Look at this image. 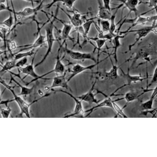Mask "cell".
<instances>
[{
	"mask_svg": "<svg viewBox=\"0 0 157 157\" xmlns=\"http://www.w3.org/2000/svg\"><path fill=\"white\" fill-rule=\"evenodd\" d=\"M99 22L102 26V29H101L102 31L109 33L110 31V25L109 20H99Z\"/></svg>",
	"mask_w": 157,
	"mask_h": 157,
	"instance_id": "obj_34",
	"label": "cell"
},
{
	"mask_svg": "<svg viewBox=\"0 0 157 157\" xmlns=\"http://www.w3.org/2000/svg\"><path fill=\"white\" fill-rule=\"evenodd\" d=\"M10 77H11V81H13L18 86H19L20 88H21V91L20 93V94H18L19 96H27V95H29L30 94L32 93V92L33 91V90H34V86H33L31 88H28V87H26V86H23L21 85L19 82H18L17 80H15L14 79V78L10 75ZM10 81V82H11Z\"/></svg>",
	"mask_w": 157,
	"mask_h": 157,
	"instance_id": "obj_25",
	"label": "cell"
},
{
	"mask_svg": "<svg viewBox=\"0 0 157 157\" xmlns=\"http://www.w3.org/2000/svg\"><path fill=\"white\" fill-rule=\"evenodd\" d=\"M0 83H1L2 85H4L5 86L6 88H7L12 94L13 96V99H14V101H15L17 102V104H18L20 109V116H22L23 114L25 115L28 118H30V113H29V108H30V106L33 104V103H35L40 100H41L42 98H45V97H47L48 96L50 95V93H47L44 96H42V97H40V98L37 99H36L34 101H33V102H31V103L28 104L27 103L26 101H25V100H23L21 97L19 95H17L15 94L14 90H13V87L12 86H10L9 85H8L7 84H6V83L4 81V80H0Z\"/></svg>",
	"mask_w": 157,
	"mask_h": 157,
	"instance_id": "obj_1",
	"label": "cell"
},
{
	"mask_svg": "<svg viewBox=\"0 0 157 157\" xmlns=\"http://www.w3.org/2000/svg\"><path fill=\"white\" fill-rule=\"evenodd\" d=\"M89 39L90 40H94L96 42V45H97L96 49L98 50V57H97V59L96 60L98 61H99V53H100V51L101 50V48L105 44V43L107 41V40L104 39H100V38H98V37H89Z\"/></svg>",
	"mask_w": 157,
	"mask_h": 157,
	"instance_id": "obj_28",
	"label": "cell"
},
{
	"mask_svg": "<svg viewBox=\"0 0 157 157\" xmlns=\"http://www.w3.org/2000/svg\"><path fill=\"white\" fill-rule=\"evenodd\" d=\"M10 2H11V4L12 5V7H13V3H12V0H10ZM23 1H28V2H29L32 4V5L34 4V2H40V0H23Z\"/></svg>",
	"mask_w": 157,
	"mask_h": 157,
	"instance_id": "obj_42",
	"label": "cell"
},
{
	"mask_svg": "<svg viewBox=\"0 0 157 157\" xmlns=\"http://www.w3.org/2000/svg\"><path fill=\"white\" fill-rule=\"evenodd\" d=\"M109 58H110V60L111 61V63H112V69L109 71H105L104 74V77L105 78H107V79H111V80H113V79H116L118 78V69L119 68V66H117V64H113V62H112V59L110 57V55H109Z\"/></svg>",
	"mask_w": 157,
	"mask_h": 157,
	"instance_id": "obj_20",
	"label": "cell"
},
{
	"mask_svg": "<svg viewBox=\"0 0 157 157\" xmlns=\"http://www.w3.org/2000/svg\"><path fill=\"white\" fill-rule=\"evenodd\" d=\"M119 1L121 2V4H120L118 6L116 7L111 9V10H113V9L118 10L120 8H121L123 6H124V7H126L129 10V12L125 17H127L132 12H134L136 17L138 16L137 6L139 5V4H140L142 2L143 3V2L139 1V0H119Z\"/></svg>",
	"mask_w": 157,
	"mask_h": 157,
	"instance_id": "obj_10",
	"label": "cell"
},
{
	"mask_svg": "<svg viewBox=\"0 0 157 157\" xmlns=\"http://www.w3.org/2000/svg\"><path fill=\"white\" fill-rule=\"evenodd\" d=\"M15 63L16 61L13 59L9 60L6 61V63L4 65H2V66L1 67L2 69L0 70V73L2 74L7 71H10L12 69L16 67Z\"/></svg>",
	"mask_w": 157,
	"mask_h": 157,
	"instance_id": "obj_29",
	"label": "cell"
},
{
	"mask_svg": "<svg viewBox=\"0 0 157 157\" xmlns=\"http://www.w3.org/2000/svg\"><path fill=\"white\" fill-rule=\"evenodd\" d=\"M151 46H152L151 44H150L148 46H144L136 53L135 56L133 58V61L132 63V66L135 64V63L139 59H143L145 60V63L147 62L151 63V59L150 58V55L153 53H156V52L153 51V50H155V49H153V48H151Z\"/></svg>",
	"mask_w": 157,
	"mask_h": 157,
	"instance_id": "obj_5",
	"label": "cell"
},
{
	"mask_svg": "<svg viewBox=\"0 0 157 157\" xmlns=\"http://www.w3.org/2000/svg\"><path fill=\"white\" fill-rule=\"evenodd\" d=\"M77 0H52V2L48 4L47 5V8L49 9L55 3L57 2H61L64 4L65 6H66L69 9H72L73 7V5L74 2Z\"/></svg>",
	"mask_w": 157,
	"mask_h": 157,
	"instance_id": "obj_27",
	"label": "cell"
},
{
	"mask_svg": "<svg viewBox=\"0 0 157 157\" xmlns=\"http://www.w3.org/2000/svg\"><path fill=\"white\" fill-rule=\"evenodd\" d=\"M153 89H148V88H145L144 89L143 91L142 92H139V91H131L129 92L126 93L124 94H112L111 93L110 95V96H123V98H119L117 99L116 100H114L115 102L116 101H121L123 99H125L126 101V104H128L132 101H134L135 100L138 99V98L139 97H140L142 95H143L144 93L150 91H153Z\"/></svg>",
	"mask_w": 157,
	"mask_h": 157,
	"instance_id": "obj_6",
	"label": "cell"
},
{
	"mask_svg": "<svg viewBox=\"0 0 157 157\" xmlns=\"http://www.w3.org/2000/svg\"><path fill=\"white\" fill-rule=\"evenodd\" d=\"M56 92H62L63 93H65L66 94H67L68 96H69L71 98H72L73 99V100L75 102V108L74 110V112L70 114H68L66 116H64V117H73V116H76V115H83L84 113V110L83 109V105H82V101L79 99L78 98H77V97H75L74 96H73L71 93L64 91V90H59L58 91H56Z\"/></svg>",
	"mask_w": 157,
	"mask_h": 157,
	"instance_id": "obj_11",
	"label": "cell"
},
{
	"mask_svg": "<svg viewBox=\"0 0 157 157\" xmlns=\"http://www.w3.org/2000/svg\"><path fill=\"white\" fill-rule=\"evenodd\" d=\"M65 75H66V72H64V73L63 74H60L59 75H57L53 77L52 78L53 82L52 83V85L50 88L53 89V88L61 87L63 88H65L66 90H69L70 91H72L67 84V82L65 77Z\"/></svg>",
	"mask_w": 157,
	"mask_h": 157,
	"instance_id": "obj_13",
	"label": "cell"
},
{
	"mask_svg": "<svg viewBox=\"0 0 157 157\" xmlns=\"http://www.w3.org/2000/svg\"><path fill=\"white\" fill-rule=\"evenodd\" d=\"M9 17L6 19L4 21H2V22H0V25H4V26H7V28H10L13 24V16H12V13L11 12V10L10 9L9 10Z\"/></svg>",
	"mask_w": 157,
	"mask_h": 157,
	"instance_id": "obj_32",
	"label": "cell"
},
{
	"mask_svg": "<svg viewBox=\"0 0 157 157\" xmlns=\"http://www.w3.org/2000/svg\"><path fill=\"white\" fill-rule=\"evenodd\" d=\"M128 72L126 73H125L123 70L122 69H120L121 72V76L123 77V78H124V79L126 80V83H124L123 85L120 86L119 88H118L116 90H115L113 93H112V94L113 93H115L118 90H119L120 89L124 87V86H129L132 83H136V82H142L143 80H144L145 79L147 78H148V71L147 70V76L146 77H143L141 75H132L129 74V67L128 66Z\"/></svg>",
	"mask_w": 157,
	"mask_h": 157,
	"instance_id": "obj_4",
	"label": "cell"
},
{
	"mask_svg": "<svg viewBox=\"0 0 157 157\" xmlns=\"http://www.w3.org/2000/svg\"><path fill=\"white\" fill-rule=\"evenodd\" d=\"M118 10H117L115 11V12L112 15V16H111V18H110V31H109V33H112V34H113L114 32L115 31V29H116V23H115V17H116V13H117V12Z\"/></svg>",
	"mask_w": 157,
	"mask_h": 157,
	"instance_id": "obj_33",
	"label": "cell"
},
{
	"mask_svg": "<svg viewBox=\"0 0 157 157\" xmlns=\"http://www.w3.org/2000/svg\"><path fill=\"white\" fill-rule=\"evenodd\" d=\"M56 15H55L53 19L45 27V33H46L45 34V38H46V42H47V52H46L45 55L44 56L43 58L34 66V67H37V66H40V64H42L45 61L47 56L52 52L53 43L56 40V39H55V37H54V34H53V29L55 28L53 24H54V21H55V19L56 18Z\"/></svg>",
	"mask_w": 157,
	"mask_h": 157,
	"instance_id": "obj_3",
	"label": "cell"
},
{
	"mask_svg": "<svg viewBox=\"0 0 157 157\" xmlns=\"http://www.w3.org/2000/svg\"><path fill=\"white\" fill-rule=\"evenodd\" d=\"M63 24V28L61 31V39L63 40L62 44H61V46L64 44L66 39L69 37V33L72 29V25H71V23H64L63 21H61Z\"/></svg>",
	"mask_w": 157,
	"mask_h": 157,
	"instance_id": "obj_24",
	"label": "cell"
},
{
	"mask_svg": "<svg viewBox=\"0 0 157 157\" xmlns=\"http://www.w3.org/2000/svg\"><path fill=\"white\" fill-rule=\"evenodd\" d=\"M0 97H1V91H0Z\"/></svg>",
	"mask_w": 157,
	"mask_h": 157,
	"instance_id": "obj_48",
	"label": "cell"
},
{
	"mask_svg": "<svg viewBox=\"0 0 157 157\" xmlns=\"http://www.w3.org/2000/svg\"><path fill=\"white\" fill-rule=\"evenodd\" d=\"M107 58H108V56L106 57V58H105L104 59H102L101 61H97L96 63H94V64H91V65H89V66H83L80 65V64H75L73 65V67H72V70H71V71H69L71 72V74L70 75V76H69V77L67 78V83H68L74 77H75V75H77L80 74L81 72H84V71H86V70H91V69H93L95 66H98L99 63H101V62H102V61H104V60H105Z\"/></svg>",
	"mask_w": 157,
	"mask_h": 157,
	"instance_id": "obj_9",
	"label": "cell"
},
{
	"mask_svg": "<svg viewBox=\"0 0 157 157\" xmlns=\"http://www.w3.org/2000/svg\"><path fill=\"white\" fill-rule=\"evenodd\" d=\"M0 80H1V81H2V80H3L1 78V77H0Z\"/></svg>",
	"mask_w": 157,
	"mask_h": 157,
	"instance_id": "obj_47",
	"label": "cell"
},
{
	"mask_svg": "<svg viewBox=\"0 0 157 157\" xmlns=\"http://www.w3.org/2000/svg\"><path fill=\"white\" fill-rule=\"evenodd\" d=\"M127 104H125L124 105V106L123 107V108H121L118 104H117L116 103H115V102L113 100V101H112V109H113L114 110H115V111L116 112V113H117V116H120V117H123V118H128V116L124 113V112H123V109L124 108H125L126 106H127ZM116 116V117H117Z\"/></svg>",
	"mask_w": 157,
	"mask_h": 157,
	"instance_id": "obj_30",
	"label": "cell"
},
{
	"mask_svg": "<svg viewBox=\"0 0 157 157\" xmlns=\"http://www.w3.org/2000/svg\"><path fill=\"white\" fill-rule=\"evenodd\" d=\"M65 51L66 53L69 56V57L74 60L84 61L85 59H90L93 61L94 63L97 62V60L92 55L91 53H84V52L73 51L71 49L67 48L66 44L65 45Z\"/></svg>",
	"mask_w": 157,
	"mask_h": 157,
	"instance_id": "obj_7",
	"label": "cell"
},
{
	"mask_svg": "<svg viewBox=\"0 0 157 157\" xmlns=\"http://www.w3.org/2000/svg\"><path fill=\"white\" fill-rule=\"evenodd\" d=\"M27 61H28L27 57H24L23 58H21L20 59H18V61L15 63L16 67L19 68V67L25 66V65H26V64L27 63Z\"/></svg>",
	"mask_w": 157,
	"mask_h": 157,
	"instance_id": "obj_36",
	"label": "cell"
},
{
	"mask_svg": "<svg viewBox=\"0 0 157 157\" xmlns=\"http://www.w3.org/2000/svg\"><path fill=\"white\" fill-rule=\"evenodd\" d=\"M10 48L12 50H15L16 48H17V46L16 45V43L15 42H12L11 44H10Z\"/></svg>",
	"mask_w": 157,
	"mask_h": 157,
	"instance_id": "obj_43",
	"label": "cell"
},
{
	"mask_svg": "<svg viewBox=\"0 0 157 157\" xmlns=\"http://www.w3.org/2000/svg\"><path fill=\"white\" fill-rule=\"evenodd\" d=\"M97 80H98V78H96L92 86L91 87V88L88 90V91L87 93H86L85 94H82L80 96H77V98H78L79 99H80L82 101H85V102H87L88 103H90V104H98L100 101L99 100H97L95 98V95L96 94H93V91L94 90V86L97 82Z\"/></svg>",
	"mask_w": 157,
	"mask_h": 157,
	"instance_id": "obj_15",
	"label": "cell"
},
{
	"mask_svg": "<svg viewBox=\"0 0 157 157\" xmlns=\"http://www.w3.org/2000/svg\"><path fill=\"white\" fill-rule=\"evenodd\" d=\"M156 20H155L152 23L153 25L151 26H145L144 28L139 29H134V30H128V31H118L117 33V34H127L128 33H134L136 32L137 35V37L136 38L135 41L133 44H130L128 46V50L130 51L131 50V48L142 38L146 37L150 33L153 32L155 34H156Z\"/></svg>",
	"mask_w": 157,
	"mask_h": 157,
	"instance_id": "obj_2",
	"label": "cell"
},
{
	"mask_svg": "<svg viewBox=\"0 0 157 157\" xmlns=\"http://www.w3.org/2000/svg\"><path fill=\"white\" fill-rule=\"evenodd\" d=\"M45 0H42V1L40 2V4L34 8L27 7L21 10H20L19 12H15L14 10L13 9V14L15 16V18H16L15 15H18V17H29L31 15H33L36 13V12H38L41 9L42 4H43V2Z\"/></svg>",
	"mask_w": 157,
	"mask_h": 157,
	"instance_id": "obj_14",
	"label": "cell"
},
{
	"mask_svg": "<svg viewBox=\"0 0 157 157\" xmlns=\"http://www.w3.org/2000/svg\"><path fill=\"white\" fill-rule=\"evenodd\" d=\"M63 12H64L66 15L67 16V17L70 20V23L72 26H74L75 28L78 27L79 26H81L82 23H83V20L80 18L81 17V14L78 13H74L73 16H71L69 15L63 9H61Z\"/></svg>",
	"mask_w": 157,
	"mask_h": 157,
	"instance_id": "obj_22",
	"label": "cell"
},
{
	"mask_svg": "<svg viewBox=\"0 0 157 157\" xmlns=\"http://www.w3.org/2000/svg\"><path fill=\"white\" fill-rule=\"evenodd\" d=\"M1 115L2 118H8L11 113V109L9 107H7V109H0Z\"/></svg>",
	"mask_w": 157,
	"mask_h": 157,
	"instance_id": "obj_35",
	"label": "cell"
},
{
	"mask_svg": "<svg viewBox=\"0 0 157 157\" xmlns=\"http://www.w3.org/2000/svg\"><path fill=\"white\" fill-rule=\"evenodd\" d=\"M95 18H97V17H94L93 18H90V19H88L86 20L85 22H83L82 25L83 28V30H84V32H85V34L87 36L88 33H89V31L90 29V28H91V26L93 23H94V19Z\"/></svg>",
	"mask_w": 157,
	"mask_h": 157,
	"instance_id": "obj_31",
	"label": "cell"
},
{
	"mask_svg": "<svg viewBox=\"0 0 157 157\" xmlns=\"http://www.w3.org/2000/svg\"><path fill=\"white\" fill-rule=\"evenodd\" d=\"M14 101V99H7V100H5V101H2L0 102V105H2V104H4V105H6V107H8L7 106V104L8 103H10L11 102H13Z\"/></svg>",
	"mask_w": 157,
	"mask_h": 157,
	"instance_id": "obj_40",
	"label": "cell"
},
{
	"mask_svg": "<svg viewBox=\"0 0 157 157\" xmlns=\"http://www.w3.org/2000/svg\"><path fill=\"white\" fill-rule=\"evenodd\" d=\"M36 52H34V48H33L32 50H29V51H28V52H17V53H15L13 55V59L15 60V61L17 60H18L21 58H23L24 57H27V56H31L33 55H34Z\"/></svg>",
	"mask_w": 157,
	"mask_h": 157,
	"instance_id": "obj_26",
	"label": "cell"
},
{
	"mask_svg": "<svg viewBox=\"0 0 157 157\" xmlns=\"http://www.w3.org/2000/svg\"><path fill=\"white\" fill-rule=\"evenodd\" d=\"M126 34H116L115 36L112 38V42L113 44V52L112 55L113 56V58L115 61V64H117L118 63V59H117V49L121 45L120 43V39H123L124 37Z\"/></svg>",
	"mask_w": 157,
	"mask_h": 157,
	"instance_id": "obj_19",
	"label": "cell"
},
{
	"mask_svg": "<svg viewBox=\"0 0 157 157\" xmlns=\"http://www.w3.org/2000/svg\"><path fill=\"white\" fill-rule=\"evenodd\" d=\"M103 1V6L107 9L109 11L111 12V8L110 6V0H102Z\"/></svg>",
	"mask_w": 157,
	"mask_h": 157,
	"instance_id": "obj_39",
	"label": "cell"
},
{
	"mask_svg": "<svg viewBox=\"0 0 157 157\" xmlns=\"http://www.w3.org/2000/svg\"><path fill=\"white\" fill-rule=\"evenodd\" d=\"M157 18V15H153V16H150V17H144L142 16V15H139L137 17H136V20H135V21L132 23V25L126 31H128L130 30L132 27L136 26L137 25H145L147 23H153L155 20H156Z\"/></svg>",
	"mask_w": 157,
	"mask_h": 157,
	"instance_id": "obj_18",
	"label": "cell"
},
{
	"mask_svg": "<svg viewBox=\"0 0 157 157\" xmlns=\"http://www.w3.org/2000/svg\"><path fill=\"white\" fill-rule=\"evenodd\" d=\"M96 91H97V93H101V94H102L103 95H104L105 97V99H104L102 102H99L98 104H97V105H96V106H94V107H91V109H88V110L84 111V113H87V112H90L86 117L89 116V115L92 113V112H93L94 110H95V109H98V108L102 107H110V108H112V107H112V101H113V100L111 99V96L105 95L103 92H102V91H99L98 90H96Z\"/></svg>",
	"mask_w": 157,
	"mask_h": 157,
	"instance_id": "obj_16",
	"label": "cell"
},
{
	"mask_svg": "<svg viewBox=\"0 0 157 157\" xmlns=\"http://www.w3.org/2000/svg\"><path fill=\"white\" fill-rule=\"evenodd\" d=\"M45 35H42L40 32H39V35L38 36V37L36 39V40H35V42L32 44H29V45H21V46H17V48H23L22 49H21L20 52H21L23 50H28V49H32V48H36L37 47H39L40 46H41L43 44H44L46 41V40H45Z\"/></svg>",
	"mask_w": 157,
	"mask_h": 157,
	"instance_id": "obj_17",
	"label": "cell"
},
{
	"mask_svg": "<svg viewBox=\"0 0 157 157\" xmlns=\"http://www.w3.org/2000/svg\"><path fill=\"white\" fill-rule=\"evenodd\" d=\"M9 7L8 6H6L4 3H2V4H0V12H1L2 10H9Z\"/></svg>",
	"mask_w": 157,
	"mask_h": 157,
	"instance_id": "obj_41",
	"label": "cell"
},
{
	"mask_svg": "<svg viewBox=\"0 0 157 157\" xmlns=\"http://www.w3.org/2000/svg\"><path fill=\"white\" fill-rule=\"evenodd\" d=\"M157 86H156L153 90V93L152 94L151 96V97L150 98V99L143 102L142 104H140V108L142 110V111L144 110H151L153 109V102L156 96V94H157Z\"/></svg>",
	"mask_w": 157,
	"mask_h": 157,
	"instance_id": "obj_21",
	"label": "cell"
},
{
	"mask_svg": "<svg viewBox=\"0 0 157 157\" xmlns=\"http://www.w3.org/2000/svg\"><path fill=\"white\" fill-rule=\"evenodd\" d=\"M1 41H2V39H1V38H0V43H1Z\"/></svg>",
	"mask_w": 157,
	"mask_h": 157,
	"instance_id": "obj_46",
	"label": "cell"
},
{
	"mask_svg": "<svg viewBox=\"0 0 157 157\" xmlns=\"http://www.w3.org/2000/svg\"><path fill=\"white\" fill-rule=\"evenodd\" d=\"M37 52V50L36 51V52ZM36 53H34V55L33 58V59H32V61H31V63L29 64H28V65H27V66H23V67H19V68L18 69L19 72H21V73H22V74H26V75H25L23 78H25L26 76H28V75H30V76H31L32 77L34 78V79H33V80H31L30 82L26 83V86L28 85L29 83H32V82H34L36 81L37 80L39 79V75H38L36 73V72H35V71H34V58H35ZM23 78H22V80H21L22 81H23Z\"/></svg>",
	"mask_w": 157,
	"mask_h": 157,
	"instance_id": "obj_8",
	"label": "cell"
},
{
	"mask_svg": "<svg viewBox=\"0 0 157 157\" xmlns=\"http://www.w3.org/2000/svg\"><path fill=\"white\" fill-rule=\"evenodd\" d=\"M156 69H157V66H156L155 67V69H154V72H153V77H152V80L150 82V84L147 85V88H148L150 86H151L153 83H156V81H157V78H156Z\"/></svg>",
	"mask_w": 157,
	"mask_h": 157,
	"instance_id": "obj_37",
	"label": "cell"
},
{
	"mask_svg": "<svg viewBox=\"0 0 157 157\" xmlns=\"http://www.w3.org/2000/svg\"><path fill=\"white\" fill-rule=\"evenodd\" d=\"M61 47L62 46L61 45L59 47L58 53H57V55H56V62H55V65L54 66V68L52 70H51L50 71H48V72H46L45 74H44L42 75H40L39 76V79L42 78L45 75H47L48 74H50L51 73H53V72L56 73V74H64V72H65V66L61 62V59L60 58V55H59V52H60Z\"/></svg>",
	"mask_w": 157,
	"mask_h": 157,
	"instance_id": "obj_12",
	"label": "cell"
},
{
	"mask_svg": "<svg viewBox=\"0 0 157 157\" xmlns=\"http://www.w3.org/2000/svg\"><path fill=\"white\" fill-rule=\"evenodd\" d=\"M6 52H7V51H6V50H0V55L6 53Z\"/></svg>",
	"mask_w": 157,
	"mask_h": 157,
	"instance_id": "obj_44",
	"label": "cell"
},
{
	"mask_svg": "<svg viewBox=\"0 0 157 157\" xmlns=\"http://www.w3.org/2000/svg\"><path fill=\"white\" fill-rule=\"evenodd\" d=\"M7 0H0V4H2V3H4Z\"/></svg>",
	"mask_w": 157,
	"mask_h": 157,
	"instance_id": "obj_45",
	"label": "cell"
},
{
	"mask_svg": "<svg viewBox=\"0 0 157 157\" xmlns=\"http://www.w3.org/2000/svg\"><path fill=\"white\" fill-rule=\"evenodd\" d=\"M99 3V10L97 14V18L101 19V20H110L112 13L111 12L109 11L107 9H106L101 4L100 2L98 0Z\"/></svg>",
	"mask_w": 157,
	"mask_h": 157,
	"instance_id": "obj_23",
	"label": "cell"
},
{
	"mask_svg": "<svg viewBox=\"0 0 157 157\" xmlns=\"http://www.w3.org/2000/svg\"><path fill=\"white\" fill-rule=\"evenodd\" d=\"M144 4H148V7L156 10V6H157V0H149L147 2H144Z\"/></svg>",
	"mask_w": 157,
	"mask_h": 157,
	"instance_id": "obj_38",
	"label": "cell"
}]
</instances>
